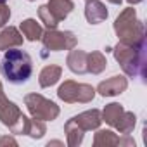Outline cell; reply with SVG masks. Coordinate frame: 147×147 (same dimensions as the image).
I'll return each instance as SVG.
<instances>
[{"label": "cell", "instance_id": "cell-31", "mask_svg": "<svg viewBox=\"0 0 147 147\" xmlns=\"http://www.w3.org/2000/svg\"><path fill=\"white\" fill-rule=\"evenodd\" d=\"M85 2H88V0H85Z\"/></svg>", "mask_w": 147, "mask_h": 147}, {"label": "cell", "instance_id": "cell-25", "mask_svg": "<svg viewBox=\"0 0 147 147\" xmlns=\"http://www.w3.org/2000/svg\"><path fill=\"white\" fill-rule=\"evenodd\" d=\"M50 145H62V142H59V140H52V142L47 144V147H50Z\"/></svg>", "mask_w": 147, "mask_h": 147}, {"label": "cell", "instance_id": "cell-7", "mask_svg": "<svg viewBox=\"0 0 147 147\" xmlns=\"http://www.w3.org/2000/svg\"><path fill=\"white\" fill-rule=\"evenodd\" d=\"M42 43L45 50L50 52H61V50H71L78 45V38L73 31H61V30H47L42 35Z\"/></svg>", "mask_w": 147, "mask_h": 147}, {"label": "cell", "instance_id": "cell-24", "mask_svg": "<svg viewBox=\"0 0 147 147\" xmlns=\"http://www.w3.org/2000/svg\"><path fill=\"white\" fill-rule=\"evenodd\" d=\"M4 145H18V142H16V138H14V137L4 135L2 138H0V147H4Z\"/></svg>", "mask_w": 147, "mask_h": 147}, {"label": "cell", "instance_id": "cell-3", "mask_svg": "<svg viewBox=\"0 0 147 147\" xmlns=\"http://www.w3.org/2000/svg\"><path fill=\"white\" fill-rule=\"evenodd\" d=\"M113 28L121 43L138 45V43L145 42V26L137 18V11L133 9V5H130L119 12Z\"/></svg>", "mask_w": 147, "mask_h": 147}, {"label": "cell", "instance_id": "cell-28", "mask_svg": "<svg viewBox=\"0 0 147 147\" xmlns=\"http://www.w3.org/2000/svg\"><path fill=\"white\" fill-rule=\"evenodd\" d=\"M0 90H4V87H2V82H0Z\"/></svg>", "mask_w": 147, "mask_h": 147}, {"label": "cell", "instance_id": "cell-12", "mask_svg": "<svg viewBox=\"0 0 147 147\" xmlns=\"http://www.w3.org/2000/svg\"><path fill=\"white\" fill-rule=\"evenodd\" d=\"M87 52L80 50V49H71L67 57H66V66L71 73L75 75H85L87 73Z\"/></svg>", "mask_w": 147, "mask_h": 147}, {"label": "cell", "instance_id": "cell-26", "mask_svg": "<svg viewBox=\"0 0 147 147\" xmlns=\"http://www.w3.org/2000/svg\"><path fill=\"white\" fill-rule=\"evenodd\" d=\"M107 2H109V4H113V5H119L123 0H107Z\"/></svg>", "mask_w": 147, "mask_h": 147}, {"label": "cell", "instance_id": "cell-29", "mask_svg": "<svg viewBox=\"0 0 147 147\" xmlns=\"http://www.w3.org/2000/svg\"><path fill=\"white\" fill-rule=\"evenodd\" d=\"M0 2H7V0H0Z\"/></svg>", "mask_w": 147, "mask_h": 147}, {"label": "cell", "instance_id": "cell-22", "mask_svg": "<svg viewBox=\"0 0 147 147\" xmlns=\"http://www.w3.org/2000/svg\"><path fill=\"white\" fill-rule=\"evenodd\" d=\"M45 133H47L45 121H40V119L30 118V125H28V131H26V135L31 137V138H42Z\"/></svg>", "mask_w": 147, "mask_h": 147}, {"label": "cell", "instance_id": "cell-2", "mask_svg": "<svg viewBox=\"0 0 147 147\" xmlns=\"http://www.w3.org/2000/svg\"><path fill=\"white\" fill-rule=\"evenodd\" d=\"M0 71L9 83L21 85L26 83L33 75V61L28 52L14 47L5 50L2 57V64H0Z\"/></svg>", "mask_w": 147, "mask_h": 147}, {"label": "cell", "instance_id": "cell-1", "mask_svg": "<svg viewBox=\"0 0 147 147\" xmlns=\"http://www.w3.org/2000/svg\"><path fill=\"white\" fill-rule=\"evenodd\" d=\"M145 42L138 43V45H128V43H121L118 42V45H114L111 49L116 62L121 66L123 73L130 78H145Z\"/></svg>", "mask_w": 147, "mask_h": 147}, {"label": "cell", "instance_id": "cell-21", "mask_svg": "<svg viewBox=\"0 0 147 147\" xmlns=\"http://www.w3.org/2000/svg\"><path fill=\"white\" fill-rule=\"evenodd\" d=\"M38 19H40V23L45 24L47 30H55V28L59 26V21H57V19L54 18V14L49 11L47 4H43V5L38 7Z\"/></svg>", "mask_w": 147, "mask_h": 147}, {"label": "cell", "instance_id": "cell-5", "mask_svg": "<svg viewBox=\"0 0 147 147\" xmlns=\"http://www.w3.org/2000/svg\"><path fill=\"white\" fill-rule=\"evenodd\" d=\"M24 106L28 107V113L31 114V118L40 119V121H54L61 114L59 106L54 100H50L40 94H26Z\"/></svg>", "mask_w": 147, "mask_h": 147}, {"label": "cell", "instance_id": "cell-6", "mask_svg": "<svg viewBox=\"0 0 147 147\" xmlns=\"http://www.w3.org/2000/svg\"><path fill=\"white\" fill-rule=\"evenodd\" d=\"M57 97L66 104H88L95 97V88L88 83H78L75 80H66L57 88Z\"/></svg>", "mask_w": 147, "mask_h": 147}, {"label": "cell", "instance_id": "cell-15", "mask_svg": "<svg viewBox=\"0 0 147 147\" xmlns=\"http://www.w3.org/2000/svg\"><path fill=\"white\" fill-rule=\"evenodd\" d=\"M47 7H49V11L54 14V18L61 23V21H64V19L73 12L75 4H73V0H49V2H47Z\"/></svg>", "mask_w": 147, "mask_h": 147}, {"label": "cell", "instance_id": "cell-13", "mask_svg": "<svg viewBox=\"0 0 147 147\" xmlns=\"http://www.w3.org/2000/svg\"><path fill=\"white\" fill-rule=\"evenodd\" d=\"M24 42L23 33L16 26H4V30L0 31V50H9L14 47H21Z\"/></svg>", "mask_w": 147, "mask_h": 147}, {"label": "cell", "instance_id": "cell-18", "mask_svg": "<svg viewBox=\"0 0 147 147\" xmlns=\"http://www.w3.org/2000/svg\"><path fill=\"white\" fill-rule=\"evenodd\" d=\"M106 67H107V59L102 52L94 50L87 55V73H90V75H100Z\"/></svg>", "mask_w": 147, "mask_h": 147}, {"label": "cell", "instance_id": "cell-17", "mask_svg": "<svg viewBox=\"0 0 147 147\" xmlns=\"http://www.w3.org/2000/svg\"><path fill=\"white\" fill-rule=\"evenodd\" d=\"M64 133H66V140H67V145L69 147H78L82 142H83V137H85V131L71 119L66 121L64 125Z\"/></svg>", "mask_w": 147, "mask_h": 147}, {"label": "cell", "instance_id": "cell-14", "mask_svg": "<svg viewBox=\"0 0 147 147\" xmlns=\"http://www.w3.org/2000/svg\"><path fill=\"white\" fill-rule=\"evenodd\" d=\"M61 76H62V67L59 64H49L40 71L38 83H40L42 88H49V87H54L59 82Z\"/></svg>", "mask_w": 147, "mask_h": 147}, {"label": "cell", "instance_id": "cell-16", "mask_svg": "<svg viewBox=\"0 0 147 147\" xmlns=\"http://www.w3.org/2000/svg\"><path fill=\"white\" fill-rule=\"evenodd\" d=\"M19 31L23 33V36H24L28 42H36V40H40L42 35H43V28H42V24H40L36 19H33V18H28V19L21 21V24H19Z\"/></svg>", "mask_w": 147, "mask_h": 147}, {"label": "cell", "instance_id": "cell-30", "mask_svg": "<svg viewBox=\"0 0 147 147\" xmlns=\"http://www.w3.org/2000/svg\"><path fill=\"white\" fill-rule=\"evenodd\" d=\"M28 2H35V0H28Z\"/></svg>", "mask_w": 147, "mask_h": 147}, {"label": "cell", "instance_id": "cell-19", "mask_svg": "<svg viewBox=\"0 0 147 147\" xmlns=\"http://www.w3.org/2000/svg\"><path fill=\"white\" fill-rule=\"evenodd\" d=\"M125 113V107L121 106V104H118V102H111V104H107L102 111H100V118H102V121H106L109 126H116V123H118V119L121 118V114Z\"/></svg>", "mask_w": 147, "mask_h": 147}, {"label": "cell", "instance_id": "cell-20", "mask_svg": "<svg viewBox=\"0 0 147 147\" xmlns=\"http://www.w3.org/2000/svg\"><path fill=\"white\" fill-rule=\"evenodd\" d=\"M135 125H137V116H135V113L125 111V113L121 114V118L118 119V123H116L114 128H116L121 135H130V133L133 131Z\"/></svg>", "mask_w": 147, "mask_h": 147}, {"label": "cell", "instance_id": "cell-9", "mask_svg": "<svg viewBox=\"0 0 147 147\" xmlns=\"http://www.w3.org/2000/svg\"><path fill=\"white\" fill-rule=\"evenodd\" d=\"M128 88V80L123 75H114L104 82H100L95 88V92L100 97H116L119 94H123Z\"/></svg>", "mask_w": 147, "mask_h": 147}, {"label": "cell", "instance_id": "cell-10", "mask_svg": "<svg viewBox=\"0 0 147 147\" xmlns=\"http://www.w3.org/2000/svg\"><path fill=\"white\" fill-rule=\"evenodd\" d=\"M107 16H109L107 7L100 0H88V2H85V19L90 24H100L107 19Z\"/></svg>", "mask_w": 147, "mask_h": 147}, {"label": "cell", "instance_id": "cell-11", "mask_svg": "<svg viewBox=\"0 0 147 147\" xmlns=\"http://www.w3.org/2000/svg\"><path fill=\"white\" fill-rule=\"evenodd\" d=\"M73 121H75L83 131H92V130H97L100 126L102 118H100L99 109H88V111L80 113L78 116H73Z\"/></svg>", "mask_w": 147, "mask_h": 147}, {"label": "cell", "instance_id": "cell-8", "mask_svg": "<svg viewBox=\"0 0 147 147\" xmlns=\"http://www.w3.org/2000/svg\"><path fill=\"white\" fill-rule=\"evenodd\" d=\"M95 147H111V145H123V147H135V140L128 135L118 137L113 130H99L94 135Z\"/></svg>", "mask_w": 147, "mask_h": 147}, {"label": "cell", "instance_id": "cell-4", "mask_svg": "<svg viewBox=\"0 0 147 147\" xmlns=\"http://www.w3.org/2000/svg\"><path fill=\"white\" fill-rule=\"evenodd\" d=\"M0 121L11 130L12 135H26L30 125V118L23 114L16 102L5 97L4 90H0Z\"/></svg>", "mask_w": 147, "mask_h": 147}, {"label": "cell", "instance_id": "cell-23", "mask_svg": "<svg viewBox=\"0 0 147 147\" xmlns=\"http://www.w3.org/2000/svg\"><path fill=\"white\" fill-rule=\"evenodd\" d=\"M11 19V7L5 2H0V28H4Z\"/></svg>", "mask_w": 147, "mask_h": 147}, {"label": "cell", "instance_id": "cell-27", "mask_svg": "<svg viewBox=\"0 0 147 147\" xmlns=\"http://www.w3.org/2000/svg\"><path fill=\"white\" fill-rule=\"evenodd\" d=\"M126 2L130 4V5H137V4H140L142 0H126Z\"/></svg>", "mask_w": 147, "mask_h": 147}]
</instances>
